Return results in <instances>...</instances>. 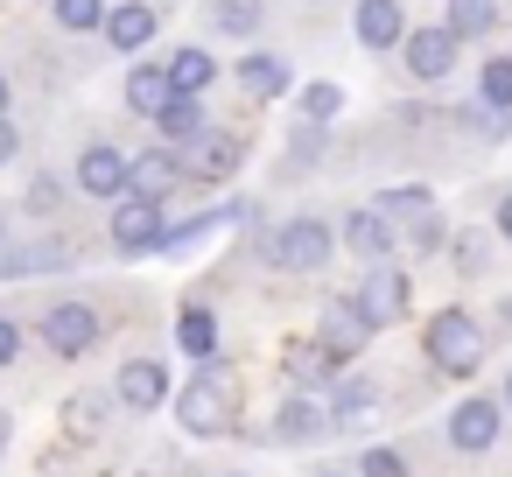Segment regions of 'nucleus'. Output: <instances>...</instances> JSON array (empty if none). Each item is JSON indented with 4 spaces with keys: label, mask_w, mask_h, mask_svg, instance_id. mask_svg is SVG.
<instances>
[{
    "label": "nucleus",
    "mask_w": 512,
    "mask_h": 477,
    "mask_svg": "<svg viewBox=\"0 0 512 477\" xmlns=\"http://www.w3.org/2000/svg\"><path fill=\"white\" fill-rule=\"evenodd\" d=\"M176 421H183V435H197V442L239 435V400H232V379H225L218 358H204V372H190V386L176 393Z\"/></svg>",
    "instance_id": "obj_1"
},
{
    "label": "nucleus",
    "mask_w": 512,
    "mask_h": 477,
    "mask_svg": "<svg viewBox=\"0 0 512 477\" xmlns=\"http://www.w3.org/2000/svg\"><path fill=\"white\" fill-rule=\"evenodd\" d=\"M477 358H484V330H477V316H463V309H435V316H428V365H435L442 379H470Z\"/></svg>",
    "instance_id": "obj_2"
},
{
    "label": "nucleus",
    "mask_w": 512,
    "mask_h": 477,
    "mask_svg": "<svg viewBox=\"0 0 512 477\" xmlns=\"http://www.w3.org/2000/svg\"><path fill=\"white\" fill-rule=\"evenodd\" d=\"M176 162H183V183H225V176L246 162V148H239V134H225V127H197L190 141H176Z\"/></svg>",
    "instance_id": "obj_3"
},
{
    "label": "nucleus",
    "mask_w": 512,
    "mask_h": 477,
    "mask_svg": "<svg viewBox=\"0 0 512 477\" xmlns=\"http://www.w3.org/2000/svg\"><path fill=\"white\" fill-rule=\"evenodd\" d=\"M99 330H106V316H99L92 302H57V309H43V344H50L57 358H85V351L99 344Z\"/></svg>",
    "instance_id": "obj_4"
},
{
    "label": "nucleus",
    "mask_w": 512,
    "mask_h": 477,
    "mask_svg": "<svg viewBox=\"0 0 512 477\" xmlns=\"http://www.w3.org/2000/svg\"><path fill=\"white\" fill-rule=\"evenodd\" d=\"M106 232H113V246H120L127 260H141V253H155V246H162V232H169V225H162V204H155V197H120Z\"/></svg>",
    "instance_id": "obj_5"
},
{
    "label": "nucleus",
    "mask_w": 512,
    "mask_h": 477,
    "mask_svg": "<svg viewBox=\"0 0 512 477\" xmlns=\"http://www.w3.org/2000/svg\"><path fill=\"white\" fill-rule=\"evenodd\" d=\"M274 260H281L288 274H316V267L330 260V225H323V218H288V225L274 232Z\"/></svg>",
    "instance_id": "obj_6"
},
{
    "label": "nucleus",
    "mask_w": 512,
    "mask_h": 477,
    "mask_svg": "<svg viewBox=\"0 0 512 477\" xmlns=\"http://www.w3.org/2000/svg\"><path fill=\"white\" fill-rule=\"evenodd\" d=\"M351 302L365 309L372 330H379V323H400V316H407V274H400L393 260H372V274H365V288H358Z\"/></svg>",
    "instance_id": "obj_7"
},
{
    "label": "nucleus",
    "mask_w": 512,
    "mask_h": 477,
    "mask_svg": "<svg viewBox=\"0 0 512 477\" xmlns=\"http://www.w3.org/2000/svg\"><path fill=\"white\" fill-rule=\"evenodd\" d=\"M176 190H183V162H176V148H148V155L127 162V190H120V197H155V204H169Z\"/></svg>",
    "instance_id": "obj_8"
},
{
    "label": "nucleus",
    "mask_w": 512,
    "mask_h": 477,
    "mask_svg": "<svg viewBox=\"0 0 512 477\" xmlns=\"http://www.w3.org/2000/svg\"><path fill=\"white\" fill-rule=\"evenodd\" d=\"M316 344H323L330 358H358V351L372 344V323H365V309H358L351 295L323 302V330H316Z\"/></svg>",
    "instance_id": "obj_9"
},
{
    "label": "nucleus",
    "mask_w": 512,
    "mask_h": 477,
    "mask_svg": "<svg viewBox=\"0 0 512 477\" xmlns=\"http://www.w3.org/2000/svg\"><path fill=\"white\" fill-rule=\"evenodd\" d=\"M113 400H120V407H134V414H155V407L169 400V372H162L155 358H127V365H120V379H113Z\"/></svg>",
    "instance_id": "obj_10"
},
{
    "label": "nucleus",
    "mask_w": 512,
    "mask_h": 477,
    "mask_svg": "<svg viewBox=\"0 0 512 477\" xmlns=\"http://www.w3.org/2000/svg\"><path fill=\"white\" fill-rule=\"evenodd\" d=\"M253 218V204H218V211H204V218H190V225H176V232H162V246L155 253H169V260H183V253H197L211 232H225V225H246Z\"/></svg>",
    "instance_id": "obj_11"
},
{
    "label": "nucleus",
    "mask_w": 512,
    "mask_h": 477,
    "mask_svg": "<svg viewBox=\"0 0 512 477\" xmlns=\"http://www.w3.org/2000/svg\"><path fill=\"white\" fill-rule=\"evenodd\" d=\"M400 43H407V71H414V78H449V71H456V50H463L449 29H414V36H400Z\"/></svg>",
    "instance_id": "obj_12"
},
{
    "label": "nucleus",
    "mask_w": 512,
    "mask_h": 477,
    "mask_svg": "<svg viewBox=\"0 0 512 477\" xmlns=\"http://www.w3.org/2000/svg\"><path fill=\"white\" fill-rule=\"evenodd\" d=\"M78 190H85V197H99V204H106V197H120V190H127V155H120V148H106V141H99V148H85V155H78Z\"/></svg>",
    "instance_id": "obj_13"
},
{
    "label": "nucleus",
    "mask_w": 512,
    "mask_h": 477,
    "mask_svg": "<svg viewBox=\"0 0 512 477\" xmlns=\"http://www.w3.org/2000/svg\"><path fill=\"white\" fill-rule=\"evenodd\" d=\"M449 442H456L463 456H484V449L498 442V400H463V407L449 414Z\"/></svg>",
    "instance_id": "obj_14"
},
{
    "label": "nucleus",
    "mask_w": 512,
    "mask_h": 477,
    "mask_svg": "<svg viewBox=\"0 0 512 477\" xmlns=\"http://www.w3.org/2000/svg\"><path fill=\"white\" fill-rule=\"evenodd\" d=\"M351 36L365 50H393L407 36V15H400V0H358V15H351Z\"/></svg>",
    "instance_id": "obj_15"
},
{
    "label": "nucleus",
    "mask_w": 512,
    "mask_h": 477,
    "mask_svg": "<svg viewBox=\"0 0 512 477\" xmlns=\"http://www.w3.org/2000/svg\"><path fill=\"white\" fill-rule=\"evenodd\" d=\"M57 267H71V246L64 239H29V246L0 253V281H29V274H57Z\"/></svg>",
    "instance_id": "obj_16"
},
{
    "label": "nucleus",
    "mask_w": 512,
    "mask_h": 477,
    "mask_svg": "<svg viewBox=\"0 0 512 477\" xmlns=\"http://www.w3.org/2000/svg\"><path fill=\"white\" fill-rule=\"evenodd\" d=\"M99 29H106V43H113V50H127V57H134V50H148V43H155V8H148V0H127V8H106V22H99Z\"/></svg>",
    "instance_id": "obj_17"
},
{
    "label": "nucleus",
    "mask_w": 512,
    "mask_h": 477,
    "mask_svg": "<svg viewBox=\"0 0 512 477\" xmlns=\"http://www.w3.org/2000/svg\"><path fill=\"white\" fill-rule=\"evenodd\" d=\"M274 435H281V442H323V435H330V414H323L309 393H295V400H281Z\"/></svg>",
    "instance_id": "obj_18"
},
{
    "label": "nucleus",
    "mask_w": 512,
    "mask_h": 477,
    "mask_svg": "<svg viewBox=\"0 0 512 477\" xmlns=\"http://www.w3.org/2000/svg\"><path fill=\"white\" fill-rule=\"evenodd\" d=\"M344 246H351L358 260H386V246H393V218H379V211H351V218H344Z\"/></svg>",
    "instance_id": "obj_19"
},
{
    "label": "nucleus",
    "mask_w": 512,
    "mask_h": 477,
    "mask_svg": "<svg viewBox=\"0 0 512 477\" xmlns=\"http://www.w3.org/2000/svg\"><path fill=\"white\" fill-rule=\"evenodd\" d=\"M169 92H176V85H169L162 64H134V78H127V106H134L141 120H155V113L169 106Z\"/></svg>",
    "instance_id": "obj_20"
},
{
    "label": "nucleus",
    "mask_w": 512,
    "mask_h": 477,
    "mask_svg": "<svg viewBox=\"0 0 512 477\" xmlns=\"http://www.w3.org/2000/svg\"><path fill=\"white\" fill-rule=\"evenodd\" d=\"M155 127H162V141L176 148V141H190L197 127H204V99L197 92H169V106L155 113Z\"/></svg>",
    "instance_id": "obj_21"
},
{
    "label": "nucleus",
    "mask_w": 512,
    "mask_h": 477,
    "mask_svg": "<svg viewBox=\"0 0 512 477\" xmlns=\"http://www.w3.org/2000/svg\"><path fill=\"white\" fill-rule=\"evenodd\" d=\"M176 344H183V358H218V316L211 309H183L176 316Z\"/></svg>",
    "instance_id": "obj_22"
},
{
    "label": "nucleus",
    "mask_w": 512,
    "mask_h": 477,
    "mask_svg": "<svg viewBox=\"0 0 512 477\" xmlns=\"http://www.w3.org/2000/svg\"><path fill=\"white\" fill-rule=\"evenodd\" d=\"M162 71H169V85H176V92H204V85L218 78V64H211V50H197V43H183V50H176V57L162 64Z\"/></svg>",
    "instance_id": "obj_23"
},
{
    "label": "nucleus",
    "mask_w": 512,
    "mask_h": 477,
    "mask_svg": "<svg viewBox=\"0 0 512 477\" xmlns=\"http://www.w3.org/2000/svg\"><path fill=\"white\" fill-rule=\"evenodd\" d=\"M239 85H246L253 99H281V92H288V64H281V57H239Z\"/></svg>",
    "instance_id": "obj_24"
},
{
    "label": "nucleus",
    "mask_w": 512,
    "mask_h": 477,
    "mask_svg": "<svg viewBox=\"0 0 512 477\" xmlns=\"http://www.w3.org/2000/svg\"><path fill=\"white\" fill-rule=\"evenodd\" d=\"M379 400V386L372 379H358V372H344L337 379V407H330V428H358V414Z\"/></svg>",
    "instance_id": "obj_25"
},
{
    "label": "nucleus",
    "mask_w": 512,
    "mask_h": 477,
    "mask_svg": "<svg viewBox=\"0 0 512 477\" xmlns=\"http://www.w3.org/2000/svg\"><path fill=\"white\" fill-rule=\"evenodd\" d=\"M456 43L463 36H491L498 29V0H449V22H442Z\"/></svg>",
    "instance_id": "obj_26"
},
{
    "label": "nucleus",
    "mask_w": 512,
    "mask_h": 477,
    "mask_svg": "<svg viewBox=\"0 0 512 477\" xmlns=\"http://www.w3.org/2000/svg\"><path fill=\"white\" fill-rule=\"evenodd\" d=\"M400 232H407L414 253H435V246H442V211H435V197H428V204H407V211H400Z\"/></svg>",
    "instance_id": "obj_27"
},
{
    "label": "nucleus",
    "mask_w": 512,
    "mask_h": 477,
    "mask_svg": "<svg viewBox=\"0 0 512 477\" xmlns=\"http://www.w3.org/2000/svg\"><path fill=\"white\" fill-rule=\"evenodd\" d=\"M281 365H288V379H295V393H302V386H323V379H330V365H337V358H330V351H323V344H295V351H288V358H281Z\"/></svg>",
    "instance_id": "obj_28"
},
{
    "label": "nucleus",
    "mask_w": 512,
    "mask_h": 477,
    "mask_svg": "<svg viewBox=\"0 0 512 477\" xmlns=\"http://www.w3.org/2000/svg\"><path fill=\"white\" fill-rule=\"evenodd\" d=\"M50 15H57V29H71V36H92V29L106 22V0H50Z\"/></svg>",
    "instance_id": "obj_29"
},
{
    "label": "nucleus",
    "mask_w": 512,
    "mask_h": 477,
    "mask_svg": "<svg viewBox=\"0 0 512 477\" xmlns=\"http://www.w3.org/2000/svg\"><path fill=\"white\" fill-rule=\"evenodd\" d=\"M477 99H484V106H498V113H512V57H491V64H484Z\"/></svg>",
    "instance_id": "obj_30"
},
{
    "label": "nucleus",
    "mask_w": 512,
    "mask_h": 477,
    "mask_svg": "<svg viewBox=\"0 0 512 477\" xmlns=\"http://www.w3.org/2000/svg\"><path fill=\"white\" fill-rule=\"evenodd\" d=\"M211 22H218V36H253L260 29V0H218Z\"/></svg>",
    "instance_id": "obj_31"
},
{
    "label": "nucleus",
    "mask_w": 512,
    "mask_h": 477,
    "mask_svg": "<svg viewBox=\"0 0 512 477\" xmlns=\"http://www.w3.org/2000/svg\"><path fill=\"white\" fill-rule=\"evenodd\" d=\"M99 421H106V400H99V393L64 400V428H71V435H99Z\"/></svg>",
    "instance_id": "obj_32"
},
{
    "label": "nucleus",
    "mask_w": 512,
    "mask_h": 477,
    "mask_svg": "<svg viewBox=\"0 0 512 477\" xmlns=\"http://www.w3.org/2000/svg\"><path fill=\"white\" fill-rule=\"evenodd\" d=\"M337 113H344V92H337V85H309V92H302V120H309V127H323V120H337Z\"/></svg>",
    "instance_id": "obj_33"
},
{
    "label": "nucleus",
    "mask_w": 512,
    "mask_h": 477,
    "mask_svg": "<svg viewBox=\"0 0 512 477\" xmlns=\"http://www.w3.org/2000/svg\"><path fill=\"white\" fill-rule=\"evenodd\" d=\"M358 477H407V456H400V449H365Z\"/></svg>",
    "instance_id": "obj_34"
},
{
    "label": "nucleus",
    "mask_w": 512,
    "mask_h": 477,
    "mask_svg": "<svg viewBox=\"0 0 512 477\" xmlns=\"http://www.w3.org/2000/svg\"><path fill=\"white\" fill-rule=\"evenodd\" d=\"M15 358H22V323H15V316H0V372H8Z\"/></svg>",
    "instance_id": "obj_35"
},
{
    "label": "nucleus",
    "mask_w": 512,
    "mask_h": 477,
    "mask_svg": "<svg viewBox=\"0 0 512 477\" xmlns=\"http://www.w3.org/2000/svg\"><path fill=\"white\" fill-rule=\"evenodd\" d=\"M449 253H456V267H470V274H477V267H484V232H463Z\"/></svg>",
    "instance_id": "obj_36"
},
{
    "label": "nucleus",
    "mask_w": 512,
    "mask_h": 477,
    "mask_svg": "<svg viewBox=\"0 0 512 477\" xmlns=\"http://www.w3.org/2000/svg\"><path fill=\"white\" fill-rule=\"evenodd\" d=\"M29 211H57V176H36L29 183Z\"/></svg>",
    "instance_id": "obj_37"
},
{
    "label": "nucleus",
    "mask_w": 512,
    "mask_h": 477,
    "mask_svg": "<svg viewBox=\"0 0 512 477\" xmlns=\"http://www.w3.org/2000/svg\"><path fill=\"white\" fill-rule=\"evenodd\" d=\"M15 148H22V127H15L8 113H0V169H8V162H15Z\"/></svg>",
    "instance_id": "obj_38"
},
{
    "label": "nucleus",
    "mask_w": 512,
    "mask_h": 477,
    "mask_svg": "<svg viewBox=\"0 0 512 477\" xmlns=\"http://www.w3.org/2000/svg\"><path fill=\"white\" fill-rule=\"evenodd\" d=\"M295 148H302V162H316V155H323V134L302 120V127H295Z\"/></svg>",
    "instance_id": "obj_39"
},
{
    "label": "nucleus",
    "mask_w": 512,
    "mask_h": 477,
    "mask_svg": "<svg viewBox=\"0 0 512 477\" xmlns=\"http://www.w3.org/2000/svg\"><path fill=\"white\" fill-rule=\"evenodd\" d=\"M498 232H505V239H512V197H505V204H498Z\"/></svg>",
    "instance_id": "obj_40"
},
{
    "label": "nucleus",
    "mask_w": 512,
    "mask_h": 477,
    "mask_svg": "<svg viewBox=\"0 0 512 477\" xmlns=\"http://www.w3.org/2000/svg\"><path fill=\"white\" fill-rule=\"evenodd\" d=\"M8 442H15V421H8V414H0V456H8Z\"/></svg>",
    "instance_id": "obj_41"
},
{
    "label": "nucleus",
    "mask_w": 512,
    "mask_h": 477,
    "mask_svg": "<svg viewBox=\"0 0 512 477\" xmlns=\"http://www.w3.org/2000/svg\"><path fill=\"white\" fill-rule=\"evenodd\" d=\"M0 113H8V71H0Z\"/></svg>",
    "instance_id": "obj_42"
},
{
    "label": "nucleus",
    "mask_w": 512,
    "mask_h": 477,
    "mask_svg": "<svg viewBox=\"0 0 512 477\" xmlns=\"http://www.w3.org/2000/svg\"><path fill=\"white\" fill-rule=\"evenodd\" d=\"M505 407H512V372H505Z\"/></svg>",
    "instance_id": "obj_43"
},
{
    "label": "nucleus",
    "mask_w": 512,
    "mask_h": 477,
    "mask_svg": "<svg viewBox=\"0 0 512 477\" xmlns=\"http://www.w3.org/2000/svg\"><path fill=\"white\" fill-rule=\"evenodd\" d=\"M498 316H505V323H512V302H505V309H498Z\"/></svg>",
    "instance_id": "obj_44"
},
{
    "label": "nucleus",
    "mask_w": 512,
    "mask_h": 477,
    "mask_svg": "<svg viewBox=\"0 0 512 477\" xmlns=\"http://www.w3.org/2000/svg\"><path fill=\"white\" fill-rule=\"evenodd\" d=\"M323 477H344V470H323Z\"/></svg>",
    "instance_id": "obj_45"
},
{
    "label": "nucleus",
    "mask_w": 512,
    "mask_h": 477,
    "mask_svg": "<svg viewBox=\"0 0 512 477\" xmlns=\"http://www.w3.org/2000/svg\"><path fill=\"white\" fill-rule=\"evenodd\" d=\"M0 239H8V232H0Z\"/></svg>",
    "instance_id": "obj_46"
}]
</instances>
